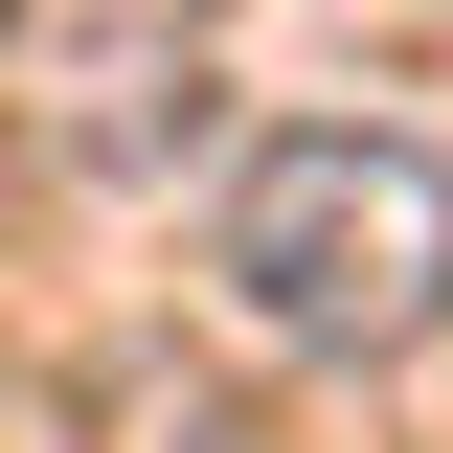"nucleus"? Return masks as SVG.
Returning <instances> with one entry per match:
<instances>
[{"label":"nucleus","mask_w":453,"mask_h":453,"mask_svg":"<svg viewBox=\"0 0 453 453\" xmlns=\"http://www.w3.org/2000/svg\"><path fill=\"white\" fill-rule=\"evenodd\" d=\"M226 295H250V340H295V363H386L453 295V181L408 159V136H363V113H318V136H273V159L226 181Z\"/></svg>","instance_id":"nucleus-1"}]
</instances>
